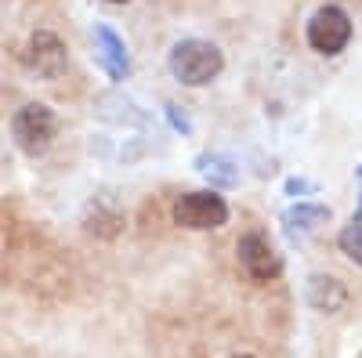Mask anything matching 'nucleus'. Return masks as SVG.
<instances>
[{"label": "nucleus", "mask_w": 362, "mask_h": 358, "mask_svg": "<svg viewBox=\"0 0 362 358\" xmlns=\"http://www.w3.org/2000/svg\"><path fill=\"white\" fill-rule=\"evenodd\" d=\"M109 4H127V0H109Z\"/></svg>", "instance_id": "9b49d317"}, {"label": "nucleus", "mask_w": 362, "mask_h": 358, "mask_svg": "<svg viewBox=\"0 0 362 358\" xmlns=\"http://www.w3.org/2000/svg\"><path fill=\"white\" fill-rule=\"evenodd\" d=\"M341 250H344L351 261H358V264H362V214H355V217H351V225L341 232Z\"/></svg>", "instance_id": "1a4fd4ad"}, {"label": "nucleus", "mask_w": 362, "mask_h": 358, "mask_svg": "<svg viewBox=\"0 0 362 358\" xmlns=\"http://www.w3.org/2000/svg\"><path fill=\"white\" fill-rule=\"evenodd\" d=\"M174 221L192 232H210L228 221V203L218 192H185L174 203Z\"/></svg>", "instance_id": "7ed1b4c3"}, {"label": "nucleus", "mask_w": 362, "mask_h": 358, "mask_svg": "<svg viewBox=\"0 0 362 358\" xmlns=\"http://www.w3.org/2000/svg\"><path fill=\"white\" fill-rule=\"evenodd\" d=\"M11 134H15V145L22 148L25 156H40V153H47V145L58 134V116L47 105H40V102H29V105H22L15 112Z\"/></svg>", "instance_id": "f03ea898"}, {"label": "nucleus", "mask_w": 362, "mask_h": 358, "mask_svg": "<svg viewBox=\"0 0 362 358\" xmlns=\"http://www.w3.org/2000/svg\"><path fill=\"white\" fill-rule=\"evenodd\" d=\"M22 66L33 73L37 80H58L69 66V54H66V44L58 40L54 33H33L25 44V54H22Z\"/></svg>", "instance_id": "39448f33"}, {"label": "nucleus", "mask_w": 362, "mask_h": 358, "mask_svg": "<svg viewBox=\"0 0 362 358\" xmlns=\"http://www.w3.org/2000/svg\"><path fill=\"white\" fill-rule=\"evenodd\" d=\"M221 69H225V58L210 40H181L170 51V73L185 87H203Z\"/></svg>", "instance_id": "f257e3e1"}, {"label": "nucleus", "mask_w": 362, "mask_h": 358, "mask_svg": "<svg viewBox=\"0 0 362 358\" xmlns=\"http://www.w3.org/2000/svg\"><path fill=\"white\" fill-rule=\"evenodd\" d=\"M235 358H254V354H235Z\"/></svg>", "instance_id": "f8f14e48"}, {"label": "nucleus", "mask_w": 362, "mask_h": 358, "mask_svg": "<svg viewBox=\"0 0 362 358\" xmlns=\"http://www.w3.org/2000/svg\"><path fill=\"white\" fill-rule=\"evenodd\" d=\"M308 304L315 311H326V315H337L344 304H348V290L329 279V275H312L308 279Z\"/></svg>", "instance_id": "6e6552de"}, {"label": "nucleus", "mask_w": 362, "mask_h": 358, "mask_svg": "<svg viewBox=\"0 0 362 358\" xmlns=\"http://www.w3.org/2000/svg\"><path fill=\"white\" fill-rule=\"evenodd\" d=\"M351 40V18L344 8L337 4H326L312 15L308 22V44L319 51V54H341Z\"/></svg>", "instance_id": "20e7f679"}, {"label": "nucleus", "mask_w": 362, "mask_h": 358, "mask_svg": "<svg viewBox=\"0 0 362 358\" xmlns=\"http://www.w3.org/2000/svg\"><path fill=\"white\" fill-rule=\"evenodd\" d=\"M235 253H239L243 272L250 279H257V282H268V279H276L283 272V261H279L276 250H272V243L264 235H254V232L243 235V239H239V246H235Z\"/></svg>", "instance_id": "423d86ee"}, {"label": "nucleus", "mask_w": 362, "mask_h": 358, "mask_svg": "<svg viewBox=\"0 0 362 358\" xmlns=\"http://www.w3.org/2000/svg\"><path fill=\"white\" fill-rule=\"evenodd\" d=\"M95 51H98V62L105 66V73L112 80H124L131 73L127 47H124V40H119L109 25H95Z\"/></svg>", "instance_id": "0eeeda50"}, {"label": "nucleus", "mask_w": 362, "mask_h": 358, "mask_svg": "<svg viewBox=\"0 0 362 358\" xmlns=\"http://www.w3.org/2000/svg\"><path fill=\"white\" fill-rule=\"evenodd\" d=\"M326 217H329L326 206H297V210L286 214V225L290 228H315L312 221H326Z\"/></svg>", "instance_id": "9d476101"}]
</instances>
